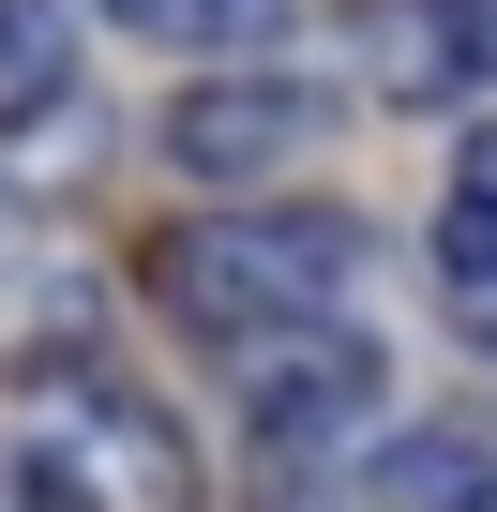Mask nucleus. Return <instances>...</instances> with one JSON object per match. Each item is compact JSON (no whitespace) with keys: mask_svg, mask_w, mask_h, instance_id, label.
<instances>
[{"mask_svg":"<svg viewBox=\"0 0 497 512\" xmlns=\"http://www.w3.org/2000/svg\"><path fill=\"white\" fill-rule=\"evenodd\" d=\"M151 302L181 332H211V347H287V332H317V302H302V272L272 256V226H181V241H151Z\"/></svg>","mask_w":497,"mask_h":512,"instance_id":"1","label":"nucleus"},{"mask_svg":"<svg viewBox=\"0 0 497 512\" xmlns=\"http://www.w3.org/2000/svg\"><path fill=\"white\" fill-rule=\"evenodd\" d=\"M31 497L46 512H196V467H181V422L166 407H91L61 452H31Z\"/></svg>","mask_w":497,"mask_h":512,"instance_id":"2","label":"nucleus"},{"mask_svg":"<svg viewBox=\"0 0 497 512\" xmlns=\"http://www.w3.org/2000/svg\"><path fill=\"white\" fill-rule=\"evenodd\" d=\"M392 407V362L362 347V332H287V347H257V452H347L362 422Z\"/></svg>","mask_w":497,"mask_h":512,"instance_id":"3","label":"nucleus"},{"mask_svg":"<svg viewBox=\"0 0 497 512\" xmlns=\"http://www.w3.org/2000/svg\"><path fill=\"white\" fill-rule=\"evenodd\" d=\"M317 91L302 76H211V91H181L166 106V166L181 181H272L287 151H317Z\"/></svg>","mask_w":497,"mask_h":512,"instance_id":"4","label":"nucleus"},{"mask_svg":"<svg viewBox=\"0 0 497 512\" xmlns=\"http://www.w3.org/2000/svg\"><path fill=\"white\" fill-rule=\"evenodd\" d=\"M377 512H497V437L437 422V437L377 452Z\"/></svg>","mask_w":497,"mask_h":512,"instance_id":"5","label":"nucleus"},{"mask_svg":"<svg viewBox=\"0 0 497 512\" xmlns=\"http://www.w3.org/2000/svg\"><path fill=\"white\" fill-rule=\"evenodd\" d=\"M377 76H392V106H437V91L467 76V31H452V16H422V0H407V16L377 0Z\"/></svg>","mask_w":497,"mask_h":512,"instance_id":"6","label":"nucleus"},{"mask_svg":"<svg viewBox=\"0 0 497 512\" xmlns=\"http://www.w3.org/2000/svg\"><path fill=\"white\" fill-rule=\"evenodd\" d=\"M0 91H31V106L76 91V16L61 0H0Z\"/></svg>","mask_w":497,"mask_h":512,"instance_id":"7","label":"nucleus"},{"mask_svg":"<svg viewBox=\"0 0 497 512\" xmlns=\"http://www.w3.org/2000/svg\"><path fill=\"white\" fill-rule=\"evenodd\" d=\"M257 226H272V256H287V272H302V302L362 272V226H347V211H257Z\"/></svg>","mask_w":497,"mask_h":512,"instance_id":"8","label":"nucleus"},{"mask_svg":"<svg viewBox=\"0 0 497 512\" xmlns=\"http://www.w3.org/2000/svg\"><path fill=\"white\" fill-rule=\"evenodd\" d=\"M437 272H452L467 302L497 287V211H482V196H452V211H437Z\"/></svg>","mask_w":497,"mask_h":512,"instance_id":"9","label":"nucleus"},{"mask_svg":"<svg viewBox=\"0 0 497 512\" xmlns=\"http://www.w3.org/2000/svg\"><path fill=\"white\" fill-rule=\"evenodd\" d=\"M91 16H121V31H196V0H91Z\"/></svg>","mask_w":497,"mask_h":512,"instance_id":"10","label":"nucleus"},{"mask_svg":"<svg viewBox=\"0 0 497 512\" xmlns=\"http://www.w3.org/2000/svg\"><path fill=\"white\" fill-rule=\"evenodd\" d=\"M452 31H467V76H497V0H452Z\"/></svg>","mask_w":497,"mask_h":512,"instance_id":"11","label":"nucleus"},{"mask_svg":"<svg viewBox=\"0 0 497 512\" xmlns=\"http://www.w3.org/2000/svg\"><path fill=\"white\" fill-rule=\"evenodd\" d=\"M287 0H196V31H272Z\"/></svg>","mask_w":497,"mask_h":512,"instance_id":"12","label":"nucleus"},{"mask_svg":"<svg viewBox=\"0 0 497 512\" xmlns=\"http://www.w3.org/2000/svg\"><path fill=\"white\" fill-rule=\"evenodd\" d=\"M467 332H482V347H497V287H482V302H467Z\"/></svg>","mask_w":497,"mask_h":512,"instance_id":"13","label":"nucleus"}]
</instances>
